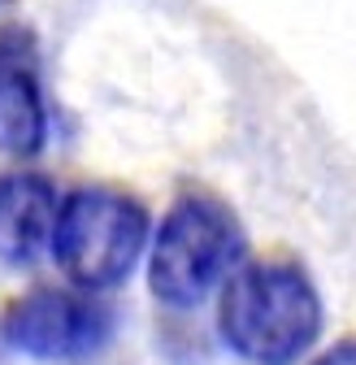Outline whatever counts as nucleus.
<instances>
[{"instance_id":"obj_2","label":"nucleus","mask_w":356,"mask_h":365,"mask_svg":"<svg viewBox=\"0 0 356 365\" xmlns=\"http://www.w3.org/2000/svg\"><path fill=\"white\" fill-rule=\"evenodd\" d=\"M244 261V226L213 196H178L148 248V292L174 313L200 309Z\"/></svg>"},{"instance_id":"obj_5","label":"nucleus","mask_w":356,"mask_h":365,"mask_svg":"<svg viewBox=\"0 0 356 365\" xmlns=\"http://www.w3.org/2000/svg\"><path fill=\"white\" fill-rule=\"evenodd\" d=\"M48 144V105L31 66L26 39L0 31V157L31 161Z\"/></svg>"},{"instance_id":"obj_3","label":"nucleus","mask_w":356,"mask_h":365,"mask_svg":"<svg viewBox=\"0 0 356 365\" xmlns=\"http://www.w3.org/2000/svg\"><path fill=\"white\" fill-rule=\"evenodd\" d=\"M152 235L148 209L113 187H74L57 209L53 261L83 292H113L135 274Z\"/></svg>"},{"instance_id":"obj_6","label":"nucleus","mask_w":356,"mask_h":365,"mask_svg":"<svg viewBox=\"0 0 356 365\" xmlns=\"http://www.w3.org/2000/svg\"><path fill=\"white\" fill-rule=\"evenodd\" d=\"M57 187L35 170L0 174V265L31 269L43 252H53L57 231Z\"/></svg>"},{"instance_id":"obj_4","label":"nucleus","mask_w":356,"mask_h":365,"mask_svg":"<svg viewBox=\"0 0 356 365\" xmlns=\"http://www.w3.org/2000/svg\"><path fill=\"white\" fill-rule=\"evenodd\" d=\"M117 331V313L100 292L35 287L0 317V339L31 361H83L96 356Z\"/></svg>"},{"instance_id":"obj_1","label":"nucleus","mask_w":356,"mask_h":365,"mask_svg":"<svg viewBox=\"0 0 356 365\" xmlns=\"http://www.w3.org/2000/svg\"><path fill=\"white\" fill-rule=\"evenodd\" d=\"M322 327V296L295 261L239 265L217 292V335L248 365H295Z\"/></svg>"},{"instance_id":"obj_7","label":"nucleus","mask_w":356,"mask_h":365,"mask_svg":"<svg viewBox=\"0 0 356 365\" xmlns=\"http://www.w3.org/2000/svg\"><path fill=\"white\" fill-rule=\"evenodd\" d=\"M313 365H356V339H343V344L326 348Z\"/></svg>"}]
</instances>
